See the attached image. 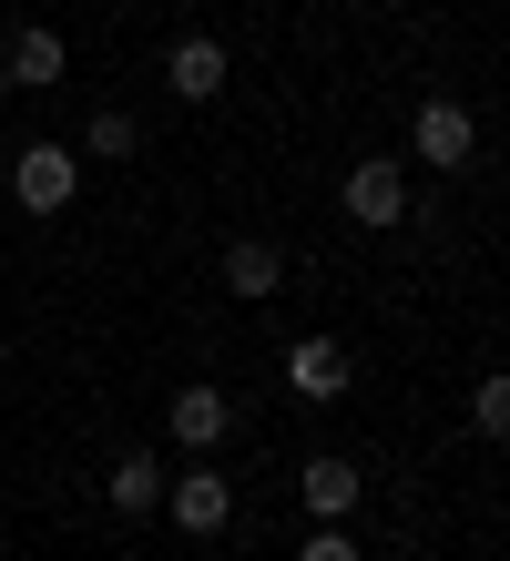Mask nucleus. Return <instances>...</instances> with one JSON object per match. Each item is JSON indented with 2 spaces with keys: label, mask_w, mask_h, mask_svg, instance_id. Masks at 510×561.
<instances>
[{
  "label": "nucleus",
  "mask_w": 510,
  "mask_h": 561,
  "mask_svg": "<svg viewBox=\"0 0 510 561\" xmlns=\"http://www.w3.org/2000/svg\"><path fill=\"white\" fill-rule=\"evenodd\" d=\"M11 194H21L31 215H61V205L82 194V153H72V144H31V153L11 163Z\"/></svg>",
  "instance_id": "obj_1"
},
{
  "label": "nucleus",
  "mask_w": 510,
  "mask_h": 561,
  "mask_svg": "<svg viewBox=\"0 0 510 561\" xmlns=\"http://www.w3.org/2000/svg\"><path fill=\"white\" fill-rule=\"evenodd\" d=\"M408 144H419V163L460 174V163L480 153V123H469V103H450V92H439V103H419V113H408Z\"/></svg>",
  "instance_id": "obj_2"
},
{
  "label": "nucleus",
  "mask_w": 510,
  "mask_h": 561,
  "mask_svg": "<svg viewBox=\"0 0 510 561\" xmlns=\"http://www.w3.org/2000/svg\"><path fill=\"white\" fill-rule=\"evenodd\" d=\"M337 205H348V215L367 225V236H378V225H398V215H408V174H398V163H378V153H367V163H348V184H337Z\"/></svg>",
  "instance_id": "obj_3"
},
{
  "label": "nucleus",
  "mask_w": 510,
  "mask_h": 561,
  "mask_svg": "<svg viewBox=\"0 0 510 561\" xmlns=\"http://www.w3.org/2000/svg\"><path fill=\"white\" fill-rule=\"evenodd\" d=\"M163 428H174V439H184V449L204 459V449H215L225 428H235V399H225L215 378H194V388H174V409H163Z\"/></svg>",
  "instance_id": "obj_4"
},
{
  "label": "nucleus",
  "mask_w": 510,
  "mask_h": 561,
  "mask_svg": "<svg viewBox=\"0 0 510 561\" xmlns=\"http://www.w3.org/2000/svg\"><path fill=\"white\" fill-rule=\"evenodd\" d=\"M163 511H174L184 531L204 541V531H225V520H235V490H225V480H215V470H204V459H194L184 480H163Z\"/></svg>",
  "instance_id": "obj_5"
},
{
  "label": "nucleus",
  "mask_w": 510,
  "mask_h": 561,
  "mask_svg": "<svg viewBox=\"0 0 510 561\" xmlns=\"http://www.w3.org/2000/svg\"><path fill=\"white\" fill-rule=\"evenodd\" d=\"M61 61H72V51H61V31L31 21V31H11V51H0V82H11V92H52Z\"/></svg>",
  "instance_id": "obj_6"
},
{
  "label": "nucleus",
  "mask_w": 510,
  "mask_h": 561,
  "mask_svg": "<svg viewBox=\"0 0 510 561\" xmlns=\"http://www.w3.org/2000/svg\"><path fill=\"white\" fill-rule=\"evenodd\" d=\"M296 501L317 511V520H348L367 501V480H358V459H306V470H296Z\"/></svg>",
  "instance_id": "obj_7"
},
{
  "label": "nucleus",
  "mask_w": 510,
  "mask_h": 561,
  "mask_svg": "<svg viewBox=\"0 0 510 561\" xmlns=\"http://www.w3.org/2000/svg\"><path fill=\"white\" fill-rule=\"evenodd\" d=\"M286 388L296 399H337V388H348V347L337 337H296L286 347Z\"/></svg>",
  "instance_id": "obj_8"
},
{
  "label": "nucleus",
  "mask_w": 510,
  "mask_h": 561,
  "mask_svg": "<svg viewBox=\"0 0 510 561\" xmlns=\"http://www.w3.org/2000/svg\"><path fill=\"white\" fill-rule=\"evenodd\" d=\"M163 82H174L184 103H215V92H225V42H204V31L174 42V51H163Z\"/></svg>",
  "instance_id": "obj_9"
},
{
  "label": "nucleus",
  "mask_w": 510,
  "mask_h": 561,
  "mask_svg": "<svg viewBox=\"0 0 510 561\" xmlns=\"http://www.w3.org/2000/svg\"><path fill=\"white\" fill-rule=\"evenodd\" d=\"M225 286H235V296H276V286H286V255L265 245V236H235V245H225Z\"/></svg>",
  "instance_id": "obj_10"
},
{
  "label": "nucleus",
  "mask_w": 510,
  "mask_h": 561,
  "mask_svg": "<svg viewBox=\"0 0 510 561\" xmlns=\"http://www.w3.org/2000/svg\"><path fill=\"white\" fill-rule=\"evenodd\" d=\"M113 511H123V520H144V511H163V459H144V449H123V470H113Z\"/></svg>",
  "instance_id": "obj_11"
},
{
  "label": "nucleus",
  "mask_w": 510,
  "mask_h": 561,
  "mask_svg": "<svg viewBox=\"0 0 510 561\" xmlns=\"http://www.w3.org/2000/svg\"><path fill=\"white\" fill-rule=\"evenodd\" d=\"M133 144H144V123H133V113H123V103H102V113H92V123H82V153H102V163H123V153H133Z\"/></svg>",
  "instance_id": "obj_12"
},
{
  "label": "nucleus",
  "mask_w": 510,
  "mask_h": 561,
  "mask_svg": "<svg viewBox=\"0 0 510 561\" xmlns=\"http://www.w3.org/2000/svg\"><path fill=\"white\" fill-rule=\"evenodd\" d=\"M469 419H480V439H510V378H480V399H469Z\"/></svg>",
  "instance_id": "obj_13"
},
{
  "label": "nucleus",
  "mask_w": 510,
  "mask_h": 561,
  "mask_svg": "<svg viewBox=\"0 0 510 561\" xmlns=\"http://www.w3.org/2000/svg\"><path fill=\"white\" fill-rule=\"evenodd\" d=\"M296 561H367V551H358V541H348V520H327V531H317V541H306V551H296Z\"/></svg>",
  "instance_id": "obj_14"
}]
</instances>
